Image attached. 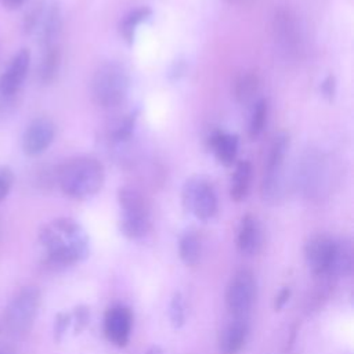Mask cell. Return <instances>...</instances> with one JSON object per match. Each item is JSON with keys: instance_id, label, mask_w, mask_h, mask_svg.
Here are the masks:
<instances>
[{"instance_id": "6da1fadb", "label": "cell", "mask_w": 354, "mask_h": 354, "mask_svg": "<svg viewBox=\"0 0 354 354\" xmlns=\"http://www.w3.org/2000/svg\"><path fill=\"white\" fill-rule=\"evenodd\" d=\"M39 241L46 249L47 263L53 266H72L83 261L90 252V242L84 228L68 217L55 218L39 232Z\"/></svg>"}, {"instance_id": "7a4b0ae2", "label": "cell", "mask_w": 354, "mask_h": 354, "mask_svg": "<svg viewBox=\"0 0 354 354\" xmlns=\"http://www.w3.org/2000/svg\"><path fill=\"white\" fill-rule=\"evenodd\" d=\"M58 184L65 195L73 199H88L102 187V165L90 156L69 159L57 170Z\"/></svg>"}, {"instance_id": "3957f363", "label": "cell", "mask_w": 354, "mask_h": 354, "mask_svg": "<svg viewBox=\"0 0 354 354\" xmlns=\"http://www.w3.org/2000/svg\"><path fill=\"white\" fill-rule=\"evenodd\" d=\"M40 292L35 286H26L8 303L0 317V333L8 337L25 336L37 315Z\"/></svg>"}, {"instance_id": "277c9868", "label": "cell", "mask_w": 354, "mask_h": 354, "mask_svg": "<svg viewBox=\"0 0 354 354\" xmlns=\"http://www.w3.org/2000/svg\"><path fill=\"white\" fill-rule=\"evenodd\" d=\"M130 79L126 68L118 62H105L95 71L91 80V95L104 108L122 104L129 93Z\"/></svg>"}, {"instance_id": "5b68a950", "label": "cell", "mask_w": 354, "mask_h": 354, "mask_svg": "<svg viewBox=\"0 0 354 354\" xmlns=\"http://www.w3.org/2000/svg\"><path fill=\"white\" fill-rule=\"evenodd\" d=\"M118 201L120 206L119 228L129 239L144 238L151 228L149 207L144 196L131 187H122L118 191Z\"/></svg>"}, {"instance_id": "8992f818", "label": "cell", "mask_w": 354, "mask_h": 354, "mask_svg": "<svg viewBox=\"0 0 354 354\" xmlns=\"http://www.w3.org/2000/svg\"><path fill=\"white\" fill-rule=\"evenodd\" d=\"M181 202L187 212L201 221L212 220L217 213V196L213 185L205 177L188 178L181 191Z\"/></svg>"}, {"instance_id": "52a82bcc", "label": "cell", "mask_w": 354, "mask_h": 354, "mask_svg": "<svg viewBox=\"0 0 354 354\" xmlns=\"http://www.w3.org/2000/svg\"><path fill=\"white\" fill-rule=\"evenodd\" d=\"M257 295L254 274L241 268L232 274L225 288V307L232 317H248Z\"/></svg>"}, {"instance_id": "ba28073f", "label": "cell", "mask_w": 354, "mask_h": 354, "mask_svg": "<svg viewBox=\"0 0 354 354\" xmlns=\"http://www.w3.org/2000/svg\"><path fill=\"white\" fill-rule=\"evenodd\" d=\"M61 28V15L58 6L54 3L39 4L28 17L25 29L32 33L44 46H53Z\"/></svg>"}, {"instance_id": "9c48e42d", "label": "cell", "mask_w": 354, "mask_h": 354, "mask_svg": "<svg viewBox=\"0 0 354 354\" xmlns=\"http://www.w3.org/2000/svg\"><path fill=\"white\" fill-rule=\"evenodd\" d=\"M274 33L282 51L289 57H296L300 51L301 35L296 15L289 8H279L274 17Z\"/></svg>"}, {"instance_id": "30bf717a", "label": "cell", "mask_w": 354, "mask_h": 354, "mask_svg": "<svg viewBox=\"0 0 354 354\" xmlns=\"http://www.w3.org/2000/svg\"><path fill=\"white\" fill-rule=\"evenodd\" d=\"M133 315L131 311L122 304L106 308L104 315V333L108 342L116 347H124L131 335Z\"/></svg>"}, {"instance_id": "8fae6325", "label": "cell", "mask_w": 354, "mask_h": 354, "mask_svg": "<svg viewBox=\"0 0 354 354\" xmlns=\"http://www.w3.org/2000/svg\"><path fill=\"white\" fill-rule=\"evenodd\" d=\"M335 249V238L318 234L304 245V260L314 275H326Z\"/></svg>"}, {"instance_id": "7c38bea8", "label": "cell", "mask_w": 354, "mask_h": 354, "mask_svg": "<svg viewBox=\"0 0 354 354\" xmlns=\"http://www.w3.org/2000/svg\"><path fill=\"white\" fill-rule=\"evenodd\" d=\"M55 129L50 119L37 118L25 130L22 147L26 155L36 156L44 152L54 140Z\"/></svg>"}, {"instance_id": "4fadbf2b", "label": "cell", "mask_w": 354, "mask_h": 354, "mask_svg": "<svg viewBox=\"0 0 354 354\" xmlns=\"http://www.w3.org/2000/svg\"><path fill=\"white\" fill-rule=\"evenodd\" d=\"M249 336L248 317H232L225 322L218 335L220 354H238Z\"/></svg>"}, {"instance_id": "5bb4252c", "label": "cell", "mask_w": 354, "mask_h": 354, "mask_svg": "<svg viewBox=\"0 0 354 354\" xmlns=\"http://www.w3.org/2000/svg\"><path fill=\"white\" fill-rule=\"evenodd\" d=\"M29 64L30 54L25 48H22L12 57L11 62L0 77V95L8 98L19 90L28 75Z\"/></svg>"}, {"instance_id": "9a60e30c", "label": "cell", "mask_w": 354, "mask_h": 354, "mask_svg": "<svg viewBox=\"0 0 354 354\" xmlns=\"http://www.w3.org/2000/svg\"><path fill=\"white\" fill-rule=\"evenodd\" d=\"M263 242V234L259 220L253 214H245L241 218L236 231V248L245 256L259 253Z\"/></svg>"}, {"instance_id": "2e32d148", "label": "cell", "mask_w": 354, "mask_h": 354, "mask_svg": "<svg viewBox=\"0 0 354 354\" xmlns=\"http://www.w3.org/2000/svg\"><path fill=\"white\" fill-rule=\"evenodd\" d=\"M354 266V252L351 242L347 239H335V249L328 268L330 277H347Z\"/></svg>"}, {"instance_id": "e0dca14e", "label": "cell", "mask_w": 354, "mask_h": 354, "mask_svg": "<svg viewBox=\"0 0 354 354\" xmlns=\"http://www.w3.org/2000/svg\"><path fill=\"white\" fill-rule=\"evenodd\" d=\"M238 137L228 133H216L212 137V148L220 163L231 166L238 153Z\"/></svg>"}, {"instance_id": "ac0fdd59", "label": "cell", "mask_w": 354, "mask_h": 354, "mask_svg": "<svg viewBox=\"0 0 354 354\" xmlns=\"http://www.w3.org/2000/svg\"><path fill=\"white\" fill-rule=\"evenodd\" d=\"M202 253L201 239L194 231H185L178 241V256L181 261L188 266L194 267L199 263Z\"/></svg>"}, {"instance_id": "d6986e66", "label": "cell", "mask_w": 354, "mask_h": 354, "mask_svg": "<svg viewBox=\"0 0 354 354\" xmlns=\"http://www.w3.org/2000/svg\"><path fill=\"white\" fill-rule=\"evenodd\" d=\"M252 178V165L248 160H241L234 171L230 195L232 201L239 202L246 198Z\"/></svg>"}, {"instance_id": "ffe728a7", "label": "cell", "mask_w": 354, "mask_h": 354, "mask_svg": "<svg viewBox=\"0 0 354 354\" xmlns=\"http://www.w3.org/2000/svg\"><path fill=\"white\" fill-rule=\"evenodd\" d=\"M151 15V10L148 7H140L129 12L120 22V33L127 41H133L136 29L144 21H147Z\"/></svg>"}, {"instance_id": "44dd1931", "label": "cell", "mask_w": 354, "mask_h": 354, "mask_svg": "<svg viewBox=\"0 0 354 354\" xmlns=\"http://www.w3.org/2000/svg\"><path fill=\"white\" fill-rule=\"evenodd\" d=\"M259 90V77L256 73L242 75L235 84V97L241 104H249L254 100Z\"/></svg>"}, {"instance_id": "7402d4cb", "label": "cell", "mask_w": 354, "mask_h": 354, "mask_svg": "<svg viewBox=\"0 0 354 354\" xmlns=\"http://www.w3.org/2000/svg\"><path fill=\"white\" fill-rule=\"evenodd\" d=\"M44 48L46 51L40 65V80L43 83H50L57 76L59 68V50L54 44Z\"/></svg>"}, {"instance_id": "603a6c76", "label": "cell", "mask_w": 354, "mask_h": 354, "mask_svg": "<svg viewBox=\"0 0 354 354\" xmlns=\"http://www.w3.org/2000/svg\"><path fill=\"white\" fill-rule=\"evenodd\" d=\"M289 149V137L285 133H281L275 136L268 156H267V163L264 167H275V166H283L286 153Z\"/></svg>"}, {"instance_id": "cb8c5ba5", "label": "cell", "mask_w": 354, "mask_h": 354, "mask_svg": "<svg viewBox=\"0 0 354 354\" xmlns=\"http://www.w3.org/2000/svg\"><path fill=\"white\" fill-rule=\"evenodd\" d=\"M169 319L173 328L180 329L184 326L187 319V310H185V300L181 292H174L170 303H169Z\"/></svg>"}, {"instance_id": "d4e9b609", "label": "cell", "mask_w": 354, "mask_h": 354, "mask_svg": "<svg viewBox=\"0 0 354 354\" xmlns=\"http://www.w3.org/2000/svg\"><path fill=\"white\" fill-rule=\"evenodd\" d=\"M267 101L266 100H259L253 105V112L250 116V123H249V136L250 138H257L266 124L267 119Z\"/></svg>"}, {"instance_id": "484cf974", "label": "cell", "mask_w": 354, "mask_h": 354, "mask_svg": "<svg viewBox=\"0 0 354 354\" xmlns=\"http://www.w3.org/2000/svg\"><path fill=\"white\" fill-rule=\"evenodd\" d=\"M136 113H130L127 115L123 120H120L116 127L112 130L111 133V140L115 142H123L126 140L130 138L133 129H134V123H136Z\"/></svg>"}, {"instance_id": "4316f807", "label": "cell", "mask_w": 354, "mask_h": 354, "mask_svg": "<svg viewBox=\"0 0 354 354\" xmlns=\"http://www.w3.org/2000/svg\"><path fill=\"white\" fill-rule=\"evenodd\" d=\"M71 315H72V325L76 333H80L90 322V310L86 306L76 307Z\"/></svg>"}, {"instance_id": "83f0119b", "label": "cell", "mask_w": 354, "mask_h": 354, "mask_svg": "<svg viewBox=\"0 0 354 354\" xmlns=\"http://www.w3.org/2000/svg\"><path fill=\"white\" fill-rule=\"evenodd\" d=\"M72 325V315L69 313H58L54 322V337L57 342L62 339L68 328Z\"/></svg>"}, {"instance_id": "f1b7e54d", "label": "cell", "mask_w": 354, "mask_h": 354, "mask_svg": "<svg viewBox=\"0 0 354 354\" xmlns=\"http://www.w3.org/2000/svg\"><path fill=\"white\" fill-rule=\"evenodd\" d=\"M12 181H14L12 171L6 166L0 167V203L8 195L11 187H12Z\"/></svg>"}, {"instance_id": "f546056e", "label": "cell", "mask_w": 354, "mask_h": 354, "mask_svg": "<svg viewBox=\"0 0 354 354\" xmlns=\"http://www.w3.org/2000/svg\"><path fill=\"white\" fill-rule=\"evenodd\" d=\"M290 289L288 288V286H283L279 292H278V295L275 296V299H274V310L275 311H279V310H282L283 307H285V304L289 301V299H290Z\"/></svg>"}, {"instance_id": "4dcf8cb0", "label": "cell", "mask_w": 354, "mask_h": 354, "mask_svg": "<svg viewBox=\"0 0 354 354\" xmlns=\"http://www.w3.org/2000/svg\"><path fill=\"white\" fill-rule=\"evenodd\" d=\"M322 91L325 93V95L332 97L335 93V79L333 76H328L324 83H322Z\"/></svg>"}, {"instance_id": "1f68e13d", "label": "cell", "mask_w": 354, "mask_h": 354, "mask_svg": "<svg viewBox=\"0 0 354 354\" xmlns=\"http://www.w3.org/2000/svg\"><path fill=\"white\" fill-rule=\"evenodd\" d=\"M3 4L6 7H10V8H15V7H19L25 0H1Z\"/></svg>"}, {"instance_id": "d6a6232c", "label": "cell", "mask_w": 354, "mask_h": 354, "mask_svg": "<svg viewBox=\"0 0 354 354\" xmlns=\"http://www.w3.org/2000/svg\"><path fill=\"white\" fill-rule=\"evenodd\" d=\"M145 354H165V351H163V348H162L160 346L153 344V346H151V347L147 350Z\"/></svg>"}, {"instance_id": "836d02e7", "label": "cell", "mask_w": 354, "mask_h": 354, "mask_svg": "<svg viewBox=\"0 0 354 354\" xmlns=\"http://www.w3.org/2000/svg\"><path fill=\"white\" fill-rule=\"evenodd\" d=\"M0 354H15V351L7 344H0Z\"/></svg>"}]
</instances>
